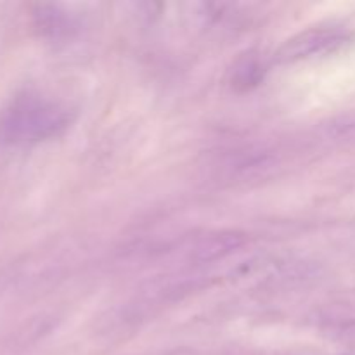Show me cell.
I'll use <instances>...</instances> for the list:
<instances>
[{"instance_id": "277c9868", "label": "cell", "mask_w": 355, "mask_h": 355, "mask_svg": "<svg viewBox=\"0 0 355 355\" xmlns=\"http://www.w3.org/2000/svg\"><path fill=\"white\" fill-rule=\"evenodd\" d=\"M33 17L35 26L49 37H58V35L66 33V28L69 26V19L55 6H38Z\"/></svg>"}, {"instance_id": "5b68a950", "label": "cell", "mask_w": 355, "mask_h": 355, "mask_svg": "<svg viewBox=\"0 0 355 355\" xmlns=\"http://www.w3.org/2000/svg\"><path fill=\"white\" fill-rule=\"evenodd\" d=\"M342 355H355V354H342Z\"/></svg>"}, {"instance_id": "6da1fadb", "label": "cell", "mask_w": 355, "mask_h": 355, "mask_svg": "<svg viewBox=\"0 0 355 355\" xmlns=\"http://www.w3.org/2000/svg\"><path fill=\"white\" fill-rule=\"evenodd\" d=\"M71 114L61 104L33 92L12 97L0 111V142L30 146L49 141L68 128Z\"/></svg>"}, {"instance_id": "3957f363", "label": "cell", "mask_w": 355, "mask_h": 355, "mask_svg": "<svg viewBox=\"0 0 355 355\" xmlns=\"http://www.w3.org/2000/svg\"><path fill=\"white\" fill-rule=\"evenodd\" d=\"M245 238L234 232H229V234H215L210 238L201 239L200 243L194 248V259L200 260V262H210V260L222 259L224 255H229L234 250L241 248Z\"/></svg>"}, {"instance_id": "7a4b0ae2", "label": "cell", "mask_w": 355, "mask_h": 355, "mask_svg": "<svg viewBox=\"0 0 355 355\" xmlns=\"http://www.w3.org/2000/svg\"><path fill=\"white\" fill-rule=\"evenodd\" d=\"M347 42L349 35L342 30H331V28L311 30L288 40L281 47L277 59L283 62H295L300 59L318 58L338 51Z\"/></svg>"}]
</instances>
